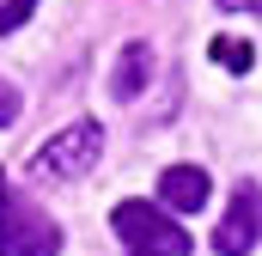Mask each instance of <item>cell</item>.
I'll use <instances>...</instances> for the list:
<instances>
[{
  "label": "cell",
  "instance_id": "9",
  "mask_svg": "<svg viewBox=\"0 0 262 256\" xmlns=\"http://www.w3.org/2000/svg\"><path fill=\"white\" fill-rule=\"evenodd\" d=\"M6 122H18V92L0 79V128H6Z\"/></svg>",
  "mask_w": 262,
  "mask_h": 256
},
{
  "label": "cell",
  "instance_id": "11",
  "mask_svg": "<svg viewBox=\"0 0 262 256\" xmlns=\"http://www.w3.org/2000/svg\"><path fill=\"white\" fill-rule=\"evenodd\" d=\"M0 195H6V183H0Z\"/></svg>",
  "mask_w": 262,
  "mask_h": 256
},
{
  "label": "cell",
  "instance_id": "12",
  "mask_svg": "<svg viewBox=\"0 0 262 256\" xmlns=\"http://www.w3.org/2000/svg\"><path fill=\"white\" fill-rule=\"evenodd\" d=\"M134 256H146V250H134Z\"/></svg>",
  "mask_w": 262,
  "mask_h": 256
},
{
  "label": "cell",
  "instance_id": "8",
  "mask_svg": "<svg viewBox=\"0 0 262 256\" xmlns=\"http://www.w3.org/2000/svg\"><path fill=\"white\" fill-rule=\"evenodd\" d=\"M31 12H37V0H0V31H18Z\"/></svg>",
  "mask_w": 262,
  "mask_h": 256
},
{
  "label": "cell",
  "instance_id": "10",
  "mask_svg": "<svg viewBox=\"0 0 262 256\" xmlns=\"http://www.w3.org/2000/svg\"><path fill=\"white\" fill-rule=\"evenodd\" d=\"M220 6H226V12H250L256 0H220Z\"/></svg>",
  "mask_w": 262,
  "mask_h": 256
},
{
  "label": "cell",
  "instance_id": "3",
  "mask_svg": "<svg viewBox=\"0 0 262 256\" xmlns=\"http://www.w3.org/2000/svg\"><path fill=\"white\" fill-rule=\"evenodd\" d=\"M98 159H104V128H98V122H73V128H61V134L31 159V171H37V177L73 183V177H85Z\"/></svg>",
  "mask_w": 262,
  "mask_h": 256
},
{
  "label": "cell",
  "instance_id": "4",
  "mask_svg": "<svg viewBox=\"0 0 262 256\" xmlns=\"http://www.w3.org/2000/svg\"><path fill=\"white\" fill-rule=\"evenodd\" d=\"M213 250L220 256H250L256 250V183H244V189L232 195L226 220L213 226Z\"/></svg>",
  "mask_w": 262,
  "mask_h": 256
},
{
  "label": "cell",
  "instance_id": "7",
  "mask_svg": "<svg viewBox=\"0 0 262 256\" xmlns=\"http://www.w3.org/2000/svg\"><path fill=\"white\" fill-rule=\"evenodd\" d=\"M207 55H213L220 67H232V73H250V67H256V49H250V43H238V37H213V43H207Z\"/></svg>",
  "mask_w": 262,
  "mask_h": 256
},
{
  "label": "cell",
  "instance_id": "5",
  "mask_svg": "<svg viewBox=\"0 0 262 256\" xmlns=\"http://www.w3.org/2000/svg\"><path fill=\"white\" fill-rule=\"evenodd\" d=\"M207 171L201 165H171V171H159V207L165 214H201L207 207Z\"/></svg>",
  "mask_w": 262,
  "mask_h": 256
},
{
  "label": "cell",
  "instance_id": "1",
  "mask_svg": "<svg viewBox=\"0 0 262 256\" xmlns=\"http://www.w3.org/2000/svg\"><path fill=\"white\" fill-rule=\"evenodd\" d=\"M110 226H116V238H122L128 250H146V256H189L195 250V238H189L165 207H152V201H122V207L110 214Z\"/></svg>",
  "mask_w": 262,
  "mask_h": 256
},
{
  "label": "cell",
  "instance_id": "2",
  "mask_svg": "<svg viewBox=\"0 0 262 256\" xmlns=\"http://www.w3.org/2000/svg\"><path fill=\"white\" fill-rule=\"evenodd\" d=\"M61 250V226L18 195H0V256H55Z\"/></svg>",
  "mask_w": 262,
  "mask_h": 256
},
{
  "label": "cell",
  "instance_id": "6",
  "mask_svg": "<svg viewBox=\"0 0 262 256\" xmlns=\"http://www.w3.org/2000/svg\"><path fill=\"white\" fill-rule=\"evenodd\" d=\"M146 73H152V55H146V43H128V49H122V61H116V79H110V92H116L122 104H134Z\"/></svg>",
  "mask_w": 262,
  "mask_h": 256
}]
</instances>
